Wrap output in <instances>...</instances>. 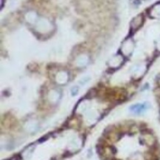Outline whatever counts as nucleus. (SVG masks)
Wrapping results in <instances>:
<instances>
[{"label": "nucleus", "mask_w": 160, "mask_h": 160, "mask_svg": "<svg viewBox=\"0 0 160 160\" xmlns=\"http://www.w3.org/2000/svg\"><path fill=\"white\" fill-rule=\"evenodd\" d=\"M147 109V106H146V104H136V105H132V107H130V111H132L135 113H141L143 112V111H145Z\"/></svg>", "instance_id": "f257e3e1"}, {"label": "nucleus", "mask_w": 160, "mask_h": 160, "mask_svg": "<svg viewBox=\"0 0 160 160\" xmlns=\"http://www.w3.org/2000/svg\"><path fill=\"white\" fill-rule=\"evenodd\" d=\"M142 139H143V142L148 146H152L154 145V143H155V138L154 137V136L150 133H148V134H145L143 136H142Z\"/></svg>", "instance_id": "f03ea898"}, {"label": "nucleus", "mask_w": 160, "mask_h": 160, "mask_svg": "<svg viewBox=\"0 0 160 160\" xmlns=\"http://www.w3.org/2000/svg\"><path fill=\"white\" fill-rule=\"evenodd\" d=\"M159 83H160V81H159Z\"/></svg>", "instance_id": "7ed1b4c3"}]
</instances>
